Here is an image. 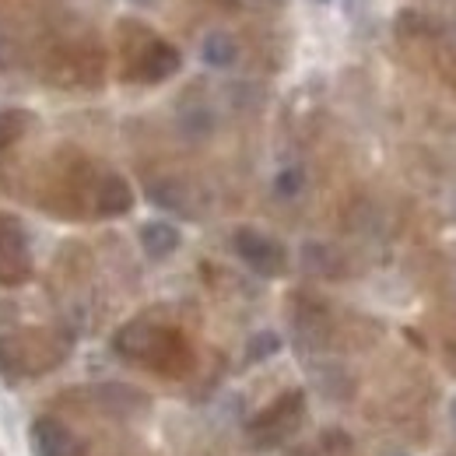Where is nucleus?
Here are the masks:
<instances>
[{
	"mask_svg": "<svg viewBox=\"0 0 456 456\" xmlns=\"http://www.w3.org/2000/svg\"><path fill=\"white\" fill-rule=\"evenodd\" d=\"M113 351L123 362H134L159 376H183L193 365V351H190L186 338L175 327L151 323V320L123 323L113 334Z\"/></svg>",
	"mask_w": 456,
	"mask_h": 456,
	"instance_id": "f257e3e1",
	"label": "nucleus"
},
{
	"mask_svg": "<svg viewBox=\"0 0 456 456\" xmlns=\"http://www.w3.org/2000/svg\"><path fill=\"white\" fill-rule=\"evenodd\" d=\"M116 43H119V77L130 85H162L183 67V53L137 18L116 21Z\"/></svg>",
	"mask_w": 456,
	"mask_h": 456,
	"instance_id": "f03ea898",
	"label": "nucleus"
},
{
	"mask_svg": "<svg viewBox=\"0 0 456 456\" xmlns=\"http://www.w3.org/2000/svg\"><path fill=\"white\" fill-rule=\"evenodd\" d=\"M39 70L60 88H95L102 85V46L88 28H60L46 39Z\"/></svg>",
	"mask_w": 456,
	"mask_h": 456,
	"instance_id": "7ed1b4c3",
	"label": "nucleus"
},
{
	"mask_svg": "<svg viewBox=\"0 0 456 456\" xmlns=\"http://www.w3.org/2000/svg\"><path fill=\"white\" fill-rule=\"evenodd\" d=\"M70 344L74 341L67 334L43 330V327H25V330L0 334V376L18 383V379L53 372L70 354Z\"/></svg>",
	"mask_w": 456,
	"mask_h": 456,
	"instance_id": "20e7f679",
	"label": "nucleus"
},
{
	"mask_svg": "<svg viewBox=\"0 0 456 456\" xmlns=\"http://www.w3.org/2000/svg\"><path fill=\"white\" fill-rule=\"evenodd\" d=\"M36 278V253L25 222L0 211V288H21Z\"/></svg>",
	"mask_w": 456,
	"mask_h": 456,
	"instance_id": "39448f33",
	"label": "nucleus"
},
{
	"mask_svg": "<svg viewBox=\"0 0 456 456\" xmlns=\"http://www.w3.org/2000/svg\"><path fill=\"white\" fill-rule=\"evenodd\" d=\"M302 414H305V394L288 390L249 421V436L256 446H278L285 443V436H291L302 425Z\"/></svg>",
	"mask_w": 456,
	"mask_h": 456,
	"instance_id": "423d86ee",
	"label": "nucleus"
},
{
	"mask_svg": "<svg viewBox=\"0 0 456 456\" xmlns=\"http://www.w3.org/2000/svg\"><path fill=\"white\" fill-rule=\"evenodd\" d=\"M232 249H235V256H239L249 271H256L260 278H281L288 271V249L274 235H267V232H260V228H235Z\"/></svg>",
	"mask_w": 456,
	"mask_h": 456,
	"instance_id": "0eeeda50",
	"label": "nucleus"
},
{
	"mask_svg": "<svg viewBox=\"0 0 456 456\" xmlns=\"http://www.w3.org/2000/svg\"><path fill=\"white\" fill-rule=\"evenodd\" d=\"M28 450L32 456H81L85 443L53 414H39L28 425Z\"/></svg>",
	"mask_w": 456,
	"mask_h": 456,
	"instance_id": "6e6552de",
	"label": "nucleus"
},
{
	"mask_svg": "<svg viewBox=\"0 0 456 456\" xmlns=\"http://www.w3.org/2000/svg\"><path fill=\"white\" fill-rule=\"evenodd\" d=\"M134 208V190L130 183L113 169H102L95 179L92 193V218H123Z\"/></svg>",
	"mask_w": 456,
	"mask_h": 456,
	"instance_id": "1a4fd4ad",
	"label": "nucleus"
},
{
	"mask_svg": "<svg viewBox=\"0 0 456 456\" xmlns=\"http://www.w3.org/2000/svg\"><path fill=\"white\" fill-rule=\"evenodd\" d=\"M137 242H141L148 260H169L172 253L179 249L183 235H179V228L172 225V222L155 218V222H144V225L137 228Z\"/></svg>",
	"mask_w": 456,
	"mask_h": 456,
	"instance_id": "9d476101",
	"label": "nucleus"
},
{
	"mask_svg": "<svg viewBox=\"0 0 456 456\" xmlns=\"http://www.w3.org/2000/svg\"><path fill=\"white\" fill-rule=\"evenodd\" d=\"M36 126H39V116L32 113V110H21V106L0 110V162H4V155H7L18 141H25Z\"/></svg>",
	"mask_w": 456,
	"mask_h": 456,
	"instance_id": "9b49d317",
	"label": "nucleus"
},
{
	"mask_svg": "<svg viewBox=\"0 0 456 456\" xmlns=\"http://www.w3.org/2000/svg\"><path fill=\"white\" fill-rule=\"evenodd\" d=\"M148 197H151V204H159V208H166V211H175V215H190V211H193L190 190H186L183 183H175V179H159V183H151V186H148Z\"/></svg>",
	"mask_w": 456,
	"mask_h": 456,
	"instance_id": "f8f14e48",
	"label": "nucleus"
},
{
	"mask_svg": "<svg viewBox=\"0 0 456 456\" xmlns=\"http://www.w3.org/2000/svg\"><path fill=\"white\" fill-rule=\"evenodd\" d=\"M200 60L208 67H215V70H225V67H232L239 60V43L232 36H225V32H211L200 43Z\"/></svg>",
	"mask_w": 456,
	"mask_h": 456,
	"instance_id": "ddd939ff",
	"label": "nucleus"
},
{
	"mask_svg": "<svg viewBox=\"0 0 456 456\" xmlns=\"http://www.w3.org/2000/svg\"><path fill=\"white\" fill-rule=\"evenodd\" d=\"M281 334L278 330H256L249 341H246V358L249 362H267V358H274L278 351H281Z\"/></svg>",
	"mask_w": 456,
	"mask_h": 456,
	"instance_id": "4468645a",
	"label": "nucleus"
},
{
	"mask_svg": "<svg viewBox=\"0 0 456 456\" xmlns=\"http://www.w3.org/2000/svg\"><path fill=\"white\" fill-rule=\"evenodd\" d=\"M305 190V172L298 169V166H288L274 175V193L281 197V200H291V197H298Z\"/></svg>",
	"mask_w": 456,
	"mask_h": 456,
	"instance_id": "2eb2a0df",
	"label": "nucleus"
},
{
	"mask_svg": "<svg viewBox=\"0 0 456 456\" xmlns=\"http://www.w3.org/2000/svg\"><path fill=\"white\" fill-rule=\"evenodd\" d=\"M179 123H183V130H186V134H197V137H204V134H211V126H215V116L208 113L204 106H193V110H186V113L179 116Z\"/></svg>",
	"mask_w": 456,
	"mask_h": 456,
	"instance_id": "dca6fc26",
	"label": "nucleus"
},
{
	"mask_svg": "<svg viewBox=\"0 0 456 456\" xmlns=\"http://www.w3.org/2000/svg\"><path fill=\"white\" fill-rule=\"evenodd\" d=\"M11 60H14V39H11V32L0 21V74L11 67Z\"/></svg>",
	"mask_w": 456,
	"mask_h": 456,
	"instance_id": "f3484780",
	"label": "nucleus"
},
{
	"mask_svg": "<svg viewBox=\"0 0 456 456\" xmlns=\"http://www.w3.org/2000/svg\"><path fill=\"white\" fill-rule=\"evenodd\" d=\"M130 4H134V7H155L159 0H130Z\"/></svg>",
	"mask_w": 456,
	"mask_h": 456,
	"instance_id": "a211bd4d",
	"label": "nucleus"
},
{
	"mask_svg": "<svg viewBox=\"0 0 456 456\" xmlns=\"http://www.w3.org/2000/svg\"><path fill=\"white\" fill-rule=\"evenodd\" d=\"M450 421H453V425H456V400H453V403H450Z\"/></svg>",
	"mask_w": 456,
	"mask_h": 456,
	"instance_id": "6ab92c4d",
	"label": "nucleus"
},
{
	"mask_svg": "<svg viewBox=\"0 0 456 456\" xmlns=\"http://www.w3.org/2000/svg\"><path fill=\"white\" fill-rule=\"evenodd\" d=\"M313 4H334V0H313Z\"/></svg>",
	"mask_w": 456,
	"mask_h": 456,
	"instance_id": "aec40b11",
	"label": "nucleus"
}]
</instances>
